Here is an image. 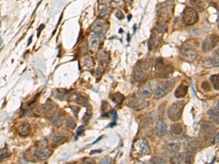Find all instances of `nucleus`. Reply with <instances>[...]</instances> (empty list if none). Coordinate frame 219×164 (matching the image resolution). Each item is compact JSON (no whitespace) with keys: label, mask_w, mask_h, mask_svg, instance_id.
Returning a JSON list of instances; mask_svg holds the SVG:
<instances>
[{"label":"nucleus","mask_w":219,"mask_h":164,"mask_svg":"<svg viewBox=\"0 0 219 164\" xmlns=\"http://www.w3.org/2000/svg\"><path fill=\"white\" fill-rule=\"evenodd\" d=\"M2 39H1V45H2Z\"/></svg>","instance_id":"57"},{"label":"nucleus","mask_w":219,"mask_h":164,"mask_svg":"<svg viewBox=\"0 0 219 164\" xmlns=\"http://www.w3.org/2000/svg\"><path fill=\"white\" fill-rule=\"evenodd\" d=\"M32 36H31V37H29V42H28V45H30V43L31 42H32Z\"/></svg>","instance_id":"50"},{"label":"nucleus","mask_w":219,"mask_h":164,"mask_svg":"<svg viewBox=\"0 0 219 164\" xmlns=\"http://www.w3.org/2000/svg\"><path fill=\"white\" fill-rule=\"evenodd\" d=\"M194 158V152L187 151L186 154V163H192Z\"/></svg>","instance_id":"35"},{"label":"nucleus","mask_w":219,"mask_h":164,"mask_svg":"<svg viewBox=\"0 0 219 164\" xmlns=\"http://www.w3.org/2000/svg\"><path fill=\"white\" fill-rule=\"evenodd\" d=\"M104 29H105V23H104L103 20H100V19H98L96 21L94 22V23L92 24L91 27L92 32L94 33H96L97 34H102Z\"/></svg>","instance_id":"18"},{"label":"nucleus","mask_w":219,"mask_h":164,"mask_svg":"<svg viewBox=\"0 0 219 164\" xmlns=\"http://www.w3.org/2000/svg\"><path fill=\"white\" fill-rule=\"evenodd\" d=\"M202 66L205 68L219 67V57H208L202 61Z\"/></svg>","instance_id":"16"},{"label":"nucleus","mask_w":219,"mask_h":164,"mask_svg":"<svg viewBox=\"0 0 219 164\" xmlns=\"http://www.w3.org/2000/svg\"><path fill=\"white\" fill-rule=\"evenodd\" d=\"M156 75L160 78H167L173 72V67L170 65H164L161 58L156 61Z\"/></svg>","instance_id":"3"},{"label":"nucleus","mask_w":219,"mask_h":164,"mask_svg":"<svg viewBox=\"0 0 219 164\" xmlns=\"http://www.w3.org/2000/svg\"><path fill=\"white\" fill-rule=\"evenodd\" d=\"M116 16L119 19H120V20H121V19L124 18V15H123V13L121 11V10H119V11H118L117 13H116Z\"/></svg>","instance_id":"44"},{"label":"nucleus","mask_w":219,"mask_h":164,"mask_svg":"<svg viewBox=\"0 0 219 164\" xmlns=\"http://www.w3.org/2000/svg\"><path fill=\"white\" fill-rule=\"evenodd\" d=\"M190 4L196 11L203 12L205 10L204 2L202 0H190Z\"/></svg>","instance_id":"24"},{"label":"nucleus","mask_w":219,"mask_h":164,"mask_svg":"<svg viewBox=\"0 0 219 164\" xmlns=\"http://www.w3.org/2000/svg\"><path fill=\"white\" fill-rule=\"evenodd\" d=\"M180 149V143L178 141H173L167 143L164 146V150L169 154H175Z\"/></svg>","instance_id":"13"},{"label":"nucleus","mask_w":219,"mask_h":164,"mask_svg":"<svg viewBox=\"0 0 219 164\" xmlns=\"http://www.w3.org/2000/svg\"><path fill=\"white\" fill-rule=\"evenodd\" d=\"M101 163H110V160L108 158H105L104 159H102L101 160Z\"/></svg>","instance_id":"46"},{"label":"nucleus","mask_w":219,"mask_h":164,"mask_svg":"<svg viewBox=\"0 0 219 164\" xmlns=\"http://www.w3.org/2000/svg\"><path fill=\"white\" fill-rule=\"evenodd\" d=\"M171 133H173L174 135H180L182 132V127L180 124L175 123L171 125Z\"/></svg>","instance_id":"27"},{"label":"nucleus","mask_w":219,"mask_h":164,"mask_svg":"<svg viewBox=\"0 0 219 164\" xmlns=\"http://www.w3.org/2000/svg\"><path fill=\"white\" fill-rule=\"evenodd\" d=\"M152 94V89H151L150 85L145 84L141 87L138 91V95L141 98H148L150 97Z\"/></svg>","instance_id":"20"},{"label":"nucleus","mask_w":219,"mask_h":164,"mask_svg":"<svg viewBox=\"0 0 219 164\" xmlns=\"http://www.w3.org/2000/svg\"><path fill=\"white\" fill-rule=\"evenodd\" d=\"M101 151H102V150H93V151H91V154L92 155V154H94V153H101Z\"/></svg>","instance_id":"49"},{"label":"nucleus","mask_w":219,"mask_h":164,"mask_svg":"<svg viewBox=\"0 0 219 164\" xmlns=\"http://www.w3.org/2000/svg\"><path fill=\"white\" fill-rule=\"evenodd\" d=\"M199 20L196 11L194 8L188 7L185 9L182 15V21L187 26H192L196 23Z\"/></svg>","instance_id":"4"},{"label":"nucleus","mask_w":219,"mask_h":164,"mask_svg":"<svg viewBox=\"0 0 219 164\" xmlns=\"http://www.w3.org/2000/svg\"><path fill=\"white\" fill-rule=\"evenodd\" d=\"M111 99H112L113 101H114L115 103L118 104H121V102L124 100V96L123 94H121V93H115V94H112L110 96Z\"/></svg>","instance_id":"26"},{"label":"nucleus","mask_w":219,"mask_h":164,"mask_svg":"<svg viewBox=\"0 0 219 164\" xmlns=\"http://www.w3.org/2000/svg\"><path fill=\"white\" fill-rule=\"evenodd\" d=\"M127 41H128V42H129V41H130V36H129V34H128V35H127Z\"/></svg>","instance_id":"54"},{"label":"nucleus","mask_w":219,"mask_h":164,"mask_svg":"<svg viewBox=\"0 0 219 164\" xmlns=\"http://www.w3.org/2000/svg\"><path fill=\"white\" fill-rule=\"evenodd\" d=\"M77 103L79 104L82 105V106L85 107V106H87L88 105V100L86 99V98L83 97V96H79L77 98Z\"/></svg>","instance_id":"36"},{"label":"nucleus","mask_w":219,"mask_h":164,"mask_svg":"<svg viewBox=\"0 0 219 164\" xmlns=\"http://www.w3.org/2000/svg\"><path fill=\"white\" fill-rule=\"evenodd\" d=\"M76 122L72 119H68L67 121V126L70 129H74L76 128Z\"/></svg>","instance_id":"39"},{"label":"nucleus","mask_w":219,"mask_h":164,"mask_svg":"<svg viewBox=\"0 0 219 164\" xmlns=\"http://www.w3.org/2000/svg\"><path fill=\"white\" fill-rule=\"evenodd\" d=\"M210 82L215 90H219V74L212 75L210 78Z\"/></svg>","instance_id":"28"},{"label":"nucleus","mask_w":219,"mask_h":164,"mask_svg":"<svg viewBox=\"0 0 219 164\" xmlns=\"http://www.w3.org/2000/svg\"><path fill=\"white\" fill-rule=\"evenodd\" d=\"M52 122H53V125L56 126H60L63 123L64 117V114L62 113H57L55 114V115L51 118Z\"/></svg>","instance_id":"25"},{"label":"nucleus","mask_w":219,"mask_h":164,"mask_svg":"<svg viewBox=\"0 0 219 164\" xmlns=\"http://www.w3.org/2000/svg\"><path fill=\"white\" fill-rule=\"evenodd\" d=\"M218 29H219V23H218Z\"/></svg>","instance_id":"58"},{"label":"nucleus","mask_w":219,"mask_h":164,"mask_svg":"<svg viewBox=\"0 0 219 164\" xmlns=\"http://www.w3.org/2000/svg\"><path fill=\"white\" fill-rule=\"evenodd\" d=\"M173 5V1H172V0H167V2H165L162 3V4L158 6V13H159L160 15H161V16L168 15V13L171 12Z\"/></svg>","instance_id":"12"},{"label":"nucleus","mask_w":219,"mask_h":164,"mask_svg":"<svg viewBox=\"0 0 219 164\" xmlns=\"http://www.w3.org/2000/svg\"><path fill=\"white\" fill-rule=\"evenodd\" d=\"M102 136H100V138H99V139H97V141H94V144H95V143H96V142H97V141H100V139H102Z\"/></svg>","instance_id":"53"},{"label":"nucleus","mask_w":219,"mask_h":164,"mask_svg":"<svg viewBox=\"0 0 219 164\" xmlns=\"http://www.w3.org/2000/svg\"><path fill=\"white\" fill-rule=\"evenodd\" d=\"M100 39L99 35L96 33H93L89 37V40H88V46H89L90 49L92 52L95 53L97 52V49H98L99 46H100Z\"/></svg>","instance_id":"14"},{"label":"nucleus","mask_w":219,"mask_h":164,"mask_svg":"<svg viewBox=\"0 0 219 164\" xmlns=\"http://www.w3.org/2000/svg\"><path fill=\"white\" fill-rule=\"evenodd\" d=\"M156 30L159 32H164L166 31L167 29V25L165 23H163V22H161V23H158L156 24Z\"/></svg>","instance_id":"33"},{"label":"nucleus","mask_w":219,"mask_h":164,"mask_svg":"<svg viewBox=\"0 0 219 164\" xmlns=\"http://www.w3.org/2000/svg\"><path fill=\"white\" fill-rule=\"evenodd\" d=\"M151 64L148 62L140 61L137 63L134 68L133 77L137 81H141L145 80L147 77V70L149 69Z\"/></svg>","instance_id":"2"},{"label":"nucleus","mask_w":219,"mask_h":164,"mask_svg":"<svg viewBox=\"0 0 219 164\" xmlns=\"http://www.w3.org/2000/svg\"><path fill=\"white\" fill-rule=\"evenodd\" d=\"M99 13H100V15L102 17H106L107 15H108V10H107V8L104 5H100L98 8Z\"/></svg>","instance_id":"32"},{"label":"nucleus","mask_w":219,"mask_h":164,"mask_svg":"<svg viewBox=\"0 0 219 164\" xmlns=\"http://www.w3.org/2000/svg\"><path fill=\"white\" fill-rule=\"evenodd\" d=\"M124 2H126L127 3H131L132 2V0H123Z\"/></svg>","instance_id":"52"},{"label":"nucleus","mask_w":219,"mask_h":164,"mask_svg":"<svg viewBox=\"0 0 219 164\" xmlns=\"http://www.w3.org/2000/svg\"><path fill=\"white\" fill-rule=\"evenodd\" d=\"M97 57H98V59L101 63H103V62L107 61L108 60V55L106 53L105 51H100L97 54Z\"/></svg>","instance_id":"31"},{"label":"nucleus","mask_w":219,"mask_h":164,"mask_svg":"<svg viewBox=\"0 0 219 164\" xmlns=\"http://www.w3.org/2000/svg\"><path fill=\"white\" fill-rule=\"evenodd\" d=\"M111 5L114 8H119L120 6L124 5V1L123 0H111Z\"/></svg>","instance_id":"34"},{"label":"nucleus","mask_w":219,"mask_h":164,"mask_svg":"<svg viewBox=\"0 0 219 164\" xmlns=\"http://www.w3.org/2000/svg\"><path fill=\"white\" fill-rule=\"evenodd\" d=\"M18 131L20 136H27L30 133L31 127L29 124L27 123V122H23L18 126Z\"/></svg>","instance_id":"21"},{"label":"nucleus","mask_w":219,"mask_h":164,"mask_svg":"<svg viewBox=\"0 0 219 164\" xmlns=\"http://www.w3.org/2000/svg\"><path fill=\"white\" fill-rule=\"evenodd\" d=\"M202 89L204 90L205 92H209L210 91V85L209 82H207V81H204V82L202 83Z\"/></svg>","instance_id":"42"},{"label":"nucleus","mask_w":219,"mask_h":164,"mask_svg":"<svg viewBox=\"0 0 219 164\" xmlns=\"http://www.w3.org/2000/svg\"><path fill=\"white\" fill-rule=\"evenodd\" d=\"M67 137L63 134H57L53 136V141L55 144H60V143H63L64 141H66Z\"/></svg>","instance_id":"29"},{"label":"nucleus","mask_w":219,"mask_h":164,"mask_svg":"<svg viewBox=\"0 0 219 164\" xmlns=\"http://www.w3.org/2000/svg\"><path fill=\"white\" fill-rule=\"evenodd\" d=\"M97 2L100 5H105L107 2V0H97Z\"/></svg>","instance_id":"48"},{"label":"nucleus","mask_w":219,"mask_h":164,"mask_svg":"<svg viewBox=\"0 0 219 164\" xmlns=\"http://www.w3.org/2000/svg\"><path fill=\"white\" fill-rule=\"evenodd\" d=\"M82 65L83 68L86 70H91L93 69L94 66V60L92 59L91 57H86L82 60Z\"/></svg>","instance_id":"23"},{"label":"nucleus","mask_w":219,"mask_h":164,"mask_svg":"<svg viewBox=\"0 0 219 164\" xmlns=\"http://www.w3.org/2000/svg\"><path fill=\"white\" fill-rule=\"evenodd\" d=\"M51 155V150L49 149H46V148H42V149L37 150L34 152V155H35L38 159L40 160L48 159Z\"/></svg>","instance_id":"17"},{"label":"nucleus","mask_w":219,"mask_h":164,"mask_svg":"<svg viewBox=\"0 0 219 164\" xmlns=\"http://www.w3.org/2000/svg\"><path fill=\"white\" fill-rule=\"evenodd\" d=\"M135 150H136L137 155L140 156L150 154V147H149L148 141L144 139H140L137 142V146L135 147Z\"/></svg>","instance_id":"10"},{"label":"nucleus","mask_w":219,"mask_h":164,"mask_svg":"<svg viewBox=\"0 0 219 164\" xmlns=\"http://www.w3.org/2000/svg\"><path fill=\"white\" fill-rule=\"evenodd\" d=\"M185 104L184 101H178L170 107L167 110V115L172 121L176 122L181 118Z\"/></svg>","instance_id":"1"},{"label":"nucleus","mask_w":219,"mask_h":164,"mask_svg":"<svg viewBox=\"0 0 219 164\" xmlns=\"http://www.w3.org/2000/svg\"><path fill=\"white\" fill-rule=\"evenodd\" d=\"M153 161H154V163H166L167 162V160L164 157L161 156V157H156V158H154Z\"/></svg>","instance_id":"37"},{"label":"nucleus","mask_w":219,"mask_h":164,"mask_svg":"<svg viewBox=\"0 0 219 164\" xmlns=\"http://www.w3.org/2000/svg\"><path fill=\"white\" fill-rule=\"evenodd\" d=\"M174 82H172V81H166V82H161L156 87L155 94H154V97H155L156 99H159V98H162L163 96L167 94L171 91Z\"/></svg>","instance_id":"6"},{"label":"nucleus","mask_w":219,"mask_h":164,"mask_svg":"<svg viewBox=\"0 0 219 164\" xmlns=\"http://www.w3.org/2000/svg\"><path fill=\"white\" fill-rule=\"evenodd\" d=\"M156 131L157 135L160 137H162L167 134V125L162 120H158L156 123Z\"/></svg>","instance_id":"19"},{"label":"nucleus","mask_w":219,"mask_h":164,"mask_svg":"<svg viewBox=\"0 0 219 164\" xmlns=\"http://www.w3.org/2000/svg\"><path fill=\"white\" fill-rule=\"evenodd\" d=\"M10 153L9 150H8V148H4L1 150V153H0V156H1V160H2L3 158H7V157L9 156Z\"/></svg>","instance_id":"40"},{"label":"nucleus","mask_w":219,"mask_h":164,"mask_svg":"<svg viewBox=\"0 0 219 164\" xmlns=\"http://www.w3.org/2000/svg\"><path fill=\"white\" fill-rule=\"evenodd\" d=\"M127 104L129 106L132 107L134 110H137V111L143 110V109L147 107L148 105V102L147 101H145L144 99H142V98L136 96H131L130 99H129Z\"/></svg>","instance_id":"9"},{"label":"nucleus","mask_w":219,"mask_h":164,"mask_svg":"<svg viewBox=\"0 0 219 164\" xmlns=\"http://www.w3.org/2000/svg\"><path fill=\"white\" fill-rule=\"evenodd\" d=\"M83 131H84V127H83V125H81V126H80L79 128H78V129L77 136H81V134H82L83 133Z\"/></svg>","instance_id":"45"},{"label":"nucleus","mask_w":219,"mask_h":164,"mask_svg":"<svg viewBox=\"0 0 219 164\" xmlns=\"http://www.w3.org/2000/svg\"><path fill=\"white\" fill-rule=\"evenodd\" d=\"M219 42V36L217 34H210L203 41L202 50L203 52H209L213 50Z\"/></svg>","instance_id":"7"},{"label":"nucleus","mask_w":219,"mask_h":164,"mask_svg":"<svg viewBox=\"0 0 219 164\" xmlns=\"http://www.w3.org/2000/svg\"><path fill=\"white\" fill-rule=\"evenodd\" d=\"M211 142L213 144H219V134H216V135L213 136V138L212 139Z\"/></svg>","instance_id":"43"},{"label":"nucleus","mask_w":219,"mask_h":164,"mask_svg":"<svg viewBox=\"0 0 219 164\" xmlns=\"http://www.w3.org/2000/svg\"><path fill=\"white\" fill-rule=\"evenodd\" d=\"M215 54H216V55H218V56H219V46H218V49H217V50H216V51H215Z\"/></svg>","instance_id":"51"},{"label":"nucleus","mask_w":219,"mask_h":164,"mask_svg":"<svg viewBox=\"0 0 219 164\" xmlns=\"http://www.w3.org/2000/svg\"><path fill=\"white\" fill-rule=\"evenodd\" d=\"M156 114L154 113H151L150 114H148V115L147 118H146V119H147V122H151H151H153L154 121V120H156Z\"/></svg>","instance_id":"41"},{"label":"nucleus","mask_w":219,"mask_h":164,"mask_svg":"<svg viewBox=\"0 0 219 164\" xmlns=\"http://www.w3.org/2000/svg\"><path fill=\"white\" fill-rule=\"evenodd\" d=\"M202 144V141L199 138H192V139H189V140L186 141L185 144H184V148L186 151H191L194 152Z\"/></svg>","instance_id":"11"},{"label":"nucleus","mask_w":219,"mask_h":164,"mask_svg":"<svg viewBox=\"0 0 219 164\" xmlns=\"http://www.w3.org/2000/svg\"><path fill=\"white\" fill-rule=\"evenodd\" d=\"M188 92V87L186 85L181 84L177 88V89L175 90V97L178 98H183L184 96H186Z\"/></svg>","instance_id":"22"},{"label":"nucleus","mask_w":219,"mask_h":164,"mask_svg":"<svg viewBox=\"0 0 219 164\" xmlns=\"http://www.w3.org/2000/svg\"><path fill=\"white\" fill-rule=\"evenodd\" d=\"M183 160V158H182V155L180 153H175L173 155L170 159V163H180Z\"/></svg>","instance_id":"30"},{"label":"nucleus","mask_w":219,"mask_h":164,"mask_svg":"<svg viewBox=\"0 0 219 164\" xmlns=\"http://www.w3.org/2000/svg\"><path fill=\"white\" fill-rule=\"evenodd\" d=\"M205 1L207 2H212L213 0H205Z\"/></svg>","instance_id":"56"},{"label":"nucleus","mask_w":219,"mask_h":164,"mask_svg":"<svg viewBox=\"0 0 219 164\" xmlns=\"http://www.w3.org/2000/svg\"><path fill=\"white\" fill-rule=\"evenodd\" d=\"M208 115L212 122L219 124V101L214 107L211 108L208 112Z\"/></svg>","instance_id":"15"},{"label":"nucleus","mask_w":219,"mask_h":164,"mask_svg":"<svg viewBox=\"0 0 219 164\" xmlns=\"http://www.w3.org/2000/svg\"><path fill=\"white\" fill-rule=\"evenodd\" d=\"M197 50L195 47L192 45H185L180 50V55L182 59L188 62H192L197 56Z\"/></svg>","instance_id":"5"},{"label":"nucleus","mask_w":219,"mask_h":164,"mask_svg":"<svg viewBox=\"0 0 219 164\" xmlns=\"http://www.w3.org/2000/svg\"><path fill=\"white\" fill-rule=\"evenodd\" d=\"M131 17H132V15H129V17H128V20H129H129H130V19H131Z\"/></svg>","instance_id":"55"},{"label":"nucleus","mask_w":219,"mask_h":164,"mask_svg":"<svg viewBox=\"0 0 219 164\" xmlns=\"http://www.w3.org/2000/svg\"><path fill=\"white\" fill-rule=\"evenodd\" d=\"M91 110H87L86 113H85L84 116H83V121L84 123H87L88 121H89V120L91 119Z\"/></svg>","instance_id":"38"},{"label":"nucleus","mask_w":219,"mask_h":164,"mask_svg":"<svg viewBox=\"0 0 219 164\" xmlns=\"http://www.w3.org/2000/svg\"><path fill=\"white\" fill-rule=\"evenodd\" d=\"M215 131H216V128L214 124L210 122H205L201 125L199 132L202 138H204L205 139H208L214 135Z\"/></svg>","instance_id":"8"},{"label":"nucleus","mask_w":219,"mask_h":164,"mask_svg":"<svg viewBox=\"0 0 219 164\" xmlns=\"http://www.w3.org/2000/svg\"><path fill=\"white\" fill-rule=\"evenodd\" d=\"M44 27H45V25H44V24H42V25H40V26L39 27V29H38V30H39V33H38V34H37V37H39V36H40V35H39L40 33V32H41L42 30H43V29H42L44 28Z\"/></svg>","instance_id":"47"}]
</instances>
